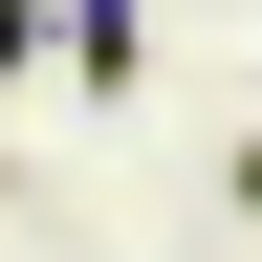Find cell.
<instances>
[{
    "label": "cell",
    "mask_w": 262,
    "mask_h": 262,
    "mask_svg": "<svg viewBox=\"0 0 262 262\" xmlns=\"http://www.w3.org/2000/svg\"><path fill=\"white\" fill-rule=\"evenodd\" d=\"M219 219H262V131H241V153H219Z\"/></svg>",
    "instance_id": "cell-1"
},
{
    "label": "cell",
    "mask_w": 262,
    "mask_h": 262,
    "mask_svg": "<svg viewBox=\"0 0 262 262\" xmlns=\"http://www.w3.org/2000/svg\"><path fill=\"white\" fill-rule=\"evenodd\" d=\"M22 44H44V0H0V66H22Z\"/></svg>",
    "instance_id": "cell-2"
}]
</instances>
